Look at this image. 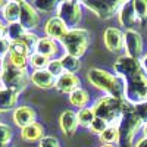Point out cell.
<instances>
[{"label": "cell", "instance_id": "cell-25", "mask_svg": "<svg viewBox=\"0 0 147 147\" xmlns=\"http://www.w3.org/2000/svg\"><path fill=\"white\" fill-rule=\"evenodd\" d=\"M99 138L103 144H118V141H119L118 125H110L109 128H106L99 136Z\"/></svg>", "mask_w": 147, "mask_h": 147}, {"label": "cell", "instance_id": "cell-2", "mask_svg": "<svg viewBox=\"0 0 147 147\" xmlns=\"http://www.w3.org/2000/svg\"><path fill=\"white\" fill-rule=\"evenodd\" d=\"M91 107L94 110L96 118L105 119L109 125H119L122 115L134 109V106L129 105L127 100L115 99L110 96H103L100 99H97Z\"/></svg>", "mask_w": 147, "mask_h": 147}, {"label": "cell", "instance_id": "cell-4", "mask_svg": "<svg viewBox=\"0 0 147 147\" xmlns=\"http://www.w3.org/2000/svg\"><path fill=\"white\" fill-rule=\"evenodd\" d=\"M124 81H125V100L129 105L138 106L147 103V74L144 72L143 68L124 78Z\"/></svg>", "mask_w": 147, "mask_h": 147}, {"label": "cell", "instance_id": "cell-47", "mask_svg": "<svg viewBox=\"0 0 147 147\" xmlns=\"http://www.w3.org/2000/svg\"><path fill=\"white\" fill-rule=\"evenodd\" d=\"M0 124H2V118H0Z\"/></svg>", "mask_w": 147, "mask_h": 147}, {"label": "cell", "instance_id": "cell-31", "mask_svg": "<svg viewBox=\"0 0 147 147\" xmlns=\"http://www.w3.org/2000/svg\"><path fill=\"white\" fill-rule=\"evenodd\" d=\"M21 41L30 49V52H31V55H32V53H35V49H37V44H38L40 38H38V35H37L35 32L27 31L25 34H24V37L21 38Z\"/></svg>", "mask_w": 147, "mask_h": 147}, {"label": "cell", "instance_id": "cell-24", "mask_svg": "<svg viewBox=\"0 0 147 147\" xmlns=\"http://www.w3.org/2000/svg\"><path fill=\"white\" fill-rule=\"evenodd\" d=\"M88 100H90L88 93L85 91V90H82V88H78L77 91H74V93L69 94V102H71V105L77 106V107H80V109H84L85 106H87Z\"/></svg>", "mask_w": 147, "mask_h": 147}, {"label": "cell", "instance_id": "cell-5", "mask_svg": "<svg viewBox=\"0 0 147 147\" xmlns=\"http://www.w3.org/2000/svg\"><path fill=\"white\" fill-rule=\"evenodd\" d=\"M144 125V122L140 119V116L136 113V106L134 109L128 110L122 115L121 121H119V141H118V147H134V138H136L138 129H141Z\"/></svg>", "mask_w": 147, "mask_h": 147}, {"label": "cell", "instance_id": "cell-46", "mask_svg": "<svg viewBox=\"0 0 147 147\" xmlns=\"http://www.w3.org/2000/svg\"><path fill=\"white\" fill-rule=\"evenodd\" d=\"M0 147H6V146H2V144H0Z\"/></svg>", "mask_w": 147, "mask_h": 147}, {"label": "cell", "instance_id": "cell-28", "mask_svg": "<svg viewBox=\"0 0 147 147\" xmlns=\"http://www.w3.org/2000/svg\"><path fill=\"white\" fill-rule=\"evenodd\" d=\"M134 9H136L140 27L144 28L147 25V0H134Z\"/></svg>", "mask_w": 147, "mask_h": 147}, {"label": "cell", "instance_id": "cell-26", "mask_svg": "<svg viewBox=\"0 0 147 147\" xmlns=\"http://www.w3.org/2000/svg\"><path fill=\"white\" fill-rule=\"evenodd\" d=\"M25 32H27V30L24 28L19 22L10 24V25H7V40L10 43L21 41V38L24 37V34H25Z\"/></svg>", "mask_w": 147, "mask_h": 147}, {"label": "cell", "instance_id": "cell-9", "mask_svg": "<svg viewBox=\"0 0 147 147\" xmlns=\"http://www.w3.org/2000/svg\"><path fill=\"white\" fill-rule=\"evenodd\" d=\"M124 49L125 55L141 60L143 57V37L137 30H128L124 32Z\"/></svg>", "mask_w": 147, "mask_h": 147}, {"label": "cell", "instance_id": "cell-32", "mask_svg": "<svg viewBox=\"0 0 147 147\" xmlns=\"http://www.w3.org/2000/svg\"><path fill=\"white\" fill-rule=\"evenodd\" d=\"M12 137H13V131H12L10 125L2 122V124H0V144L7 147L12 141Z\"/></svg>", "mask_w": 147, "mask_h": 147}, {"label": "cell", "instance_id": "cell-14", "mask_svg": "<svg viewBox=\"0 0 147 147\" xmlns=\"http://www.w3.org/2000/svg\"><path fill=\"white\" fill-rule=\"evenodd\" d=\"M103 38H105V46L107 47L109 52L116 53V52H121L124 49V32L119 28L109 27L105 31Z\"/></svg>", "mask_w": 147, "mask_h": 147}, {"label": "cell", "instance_id": "cell-34", "mask_svg": "<svg viewBox=\"0 0 147 147\" xmlns=\"http://www.w3.org/2000/svg\"><path fill=\"white\" fill-rule=\"evenodd\" d=\"M110 125L107 124V122L105 121V119H100V118H96L94 121H93V124L90 125V131L93 132V134H97V136H100V134L106 129V128H109Z\"/></svg>", "mask_w": 147, "mask_h": 147}, {"label": "cell", "instance_id": "cell-36", "mask_svg": "<svg viewBox=\"0 0 147 147\" xmlns=\"http://www.w3.org/2000/svg\"><path fill=\"white\" fill-rule=\"evenodd\" d=\"M38 147H60V143H59V140L55 136H46L40 141Z\"/></svg>", "mask_w": 147, "mask_h": 147}, {"label": "cell", "instance_id": "cell-42", "mask_svg": "<svg viewBox=\"0 0 147 147\" xmlns=\"http://www.w3.org/2000/svg\"><path fill=\"white\" fill-rule=\"evenodd\" d=\"M5 5H6V2H0V12L3 10V7H5Z\"/></svg>", "mask_w": 147, "mask_h": 147}, {"label": "cell", "instance_id": "cell-16", "mask_svg": "<svg viewBox=\"0 0 147 147\" xmlns=\"http://www.w3.org/2000/svg\"><path fill=\"white\" fill-rule=\"evenodd\" d=\"M35 119H37V113L30 106H19L13 110V122L21 129L27 128L28 125L37 122Z\"/></svg>", "mask_w": 147, "mask_h": 147}, {"label": "cell", "instance_id": "cell-10", "mask_svg": "<svg viewBox=\"0 0 147 147\" xmlns=\"http://www.w3.org/2000/svg\"><path fill=\"white\" fill-rule=\"evenodd\" d=\"M21 5V18L19 24L25 28L27 31H34L40 25V13L31 3L28 2H19Z\"/></svg>", "mask_w": 147, "mask_h": 147}, {"label": "cell", "instance_id": "cell-48", "mask_svg": "<svg viewBox=\"0 0 147 147\" xmlns=\"http://www.w3.org/2000/svg\"><path fill=\"white\" fill-rule=\"evenodd\" d=\"M0 63H2V60H0Z\"/></svg>", "mask_w": 147, "mask_h": 147}, {"label": "cell", "instance_id": "cell-13", "mask_svg": "<svg viewBox=\"0 0 147 147\" xmlns=\"http://www.w3.org/2000/svg\"><path fill=\"white\" fill-rule=\"evenodd\" d=\"M138 69H141V62L137 59H132L127 55L124 56H119L116 59V62L113 65V71L118 77H121L122 80L127 78L128 75H131V74L137 72Z\"/></svg>", "mask_w": 147, "mask_h": 147}, {"label": "cell", "instance_id": "cell-21", "mask_svg": "<svg viewBox=\"0 0 147 147\" xmlns=\"http://www.w3.org/2000/svg\"><path fill=\"white\" fill-rule=\"evenodd\" d=\"M2 16L9 25L10 24L19 22V18H21V5H19V2H6V5L2 10Z\"/></svg>", "mask_w": 147, "mask_h": 147}, {"label": "cell", "instance_id": "cell-40", "mask_svg": "<svg viewBox=\"0 0 147 147\" xmlns=\"http://www.w3.org/2000/svg\"><path fill=\"white\" fill-rule=\"evenodd\" d=\"M140 62H141V68H143V69H144V72L147 74V55H144V56L141 57Z\"/></svg>", "mask_w": 147, "mask_h": 147}, {"label": "cell", "instance_id": "cell-41", "mask_svg": "<svg viewBox=\"0 0 147 147\" xmlns=\"http://www.w3.org/2000/svg\"><path fill=\"white\" fill-rule=\"evenodd\" d=\"M141 129H143V134H144V137H147V122H146V124L143 125V128H141Z\"/></svg>", "mask_w": 147, "mask_h": 147}, {"label": "cell", "instance_id": "cell-7", "mask_svg": "<svg viewBox=\"0 0 147 147\" xmlns=\"http://www.w3.org/2000/svg\"><path fill=\"white\" fill-rule=\"evenodd\" d=\"M57 15L62 19L69 30L77 28V25L82 19V3L81 2H71V0H65V2H59V6L56 9Z\"/></svg>", "mask_w": 147, "mask_h": 147}, {"label": "cell", "instance_id": "cell-17", "mask_svg": "<svg viewBox=\"0 0 147 147\" xmlns=\"http://www.w3.org/2000/svg\"><path fill=\"white\" fill-rule=\"evenodd\" d=\"M59 124H60V129L65 134V137H72L77 132L78 128V113L74 110H65L62 112L59 118Z\"/></svg>", "mask_w": 147, "mask_h": 147}, {"label": "cell", "instance_id": "cell-38", "mask_svg": "<svg viewBox=\"0 0 147 147\" xmlns=\"http://www.w3.org/2000/svg\"><path fill=\"white\" fill-rule=\"evenodd\" d=\"M136 113L140 116V119L146 124V122H147V103H143V105L136 106Z\"/></svg>", "mask_w": 147, "mask_h": 147}, {"label": "cell", "instance_id": "cell-33", "mask_svg": "<svg viewBox=\"0 0 147 147\" xmlns=\"http://www.w3.org/2000/svg\"><path fill=\"white\" fill-rule=\"evenodd\" d=\"M47 71L50 72L56 80H57L60 75H63V74H65V69H63V66H62V63H60L59 59L50 60V63H49V66H47Z\"/></svg>", "mask_w": 147, "mask_h": 147}, {"label": "cell", "instance_id": "cell-6", "mask_svg": "<svg viewBox=\"0 0 147 147\" xmlns=\"http://www.w3.org/2000/svg\"><path fill=\"white\" fill-rule=\"evenodd\" d=\"M59 44L63 49L65 55L80 59L81 56H84L85 50H87V47L90 44L88 31L84 28H72L68 31L66 37Z\"/></svg>", "mask_w": 147, "mask_h": 147}, {"label": "cell", "instance_id": "cell-20", "mask_svg": "<svg viewBox=\"0 0 147 147\" xmlns=\"http://www.w3.org/2000/svg\"><path fill=\"white\" fill-rule=\"evenodd\" d=\"M21 137L24 141L27 143H35V141H41L44 136V127L40 122H34V124L28 125L27 128H24L21 131Z\"/></svg>", "mask_w": 147, "mask_h": 147}, {"label": "cell", "instance_id": "cell-43", "mask_svg": "<svg viewBox=\"0 0 147 147\" xmlns=\"http://www.w3.org/2000/svg\"><path fill=\"white\" fill-rule=\"evenodd\" d=\"M100 147H116L115 144H103V146H100Z\"/></svg>", "mask_w": 147, "mask_h": 147}, {"label": "cell", "instance_id": "cell-35", "mask_svg": "<svg viewBox=\"0 0 147 147\" xmlns=\"http://www.w3.org/2000/svg\"><path fill=\"white\" fill-rule=\"evenodd\" d=\"M10 52L12 53H16V55H21V56H27L30 57L31 56V52H30V49L24 44L22 41H15V43H12L10 44ZM9 52V53H10Z\"/></svg>", "mask_w": 147, "mask_h": 147}, {"label": "cell", "instance_id": "cell-22", "mask_svg": "<svg viewBox=\"0 0 147 147\" xmlns=\"http://www.w3.org/2000/svg\"><path fill=\"white\" fill-rule=\"evenodd\" d=\"M18 97H19V94L3 88L0 91V112H9V110L15 109V106L18 103Z\"/></svg>", "mask_w": 147, "mask_h": 147}, {"label": "cell", "instance_id": "cell-45", "mask_svg": "<svg viewBox=\"0 0 147 147\" xmlns=\"http://www.w3.org/2000/svg\"><path fill=\"white\" fill-rule=\"evenodd\" d=\"M0 24H3V21H2V19H0Z\"/></svg>", "mask_w": 147, "mask_h": 147}, {"label": "cell", "instance_id": "cell-29", "mask_svg": "<svg viewBox=\"0 0 147 147\" xmlns=\"http://www.w3.org/2000/svg\"><path fill=\"white\" fill-rule=\"evenodd\" d=\"M49 63H50V59L43 56V55H38V53H32L30 56V66L34 69V71H43V69H47Z\"/></svg>", "mask_w": 147, "mask_h": 147}, {"label": "cell", "instance_id": "cell-15", "mask_svg": "<svg viewBox=\"0 0 147 147\" xmlns=\"http://www.w3.org/2000/svg\"><path fill=\"white\" fill-rule=\"evenodd\" d=\"M78 88H81V81L75 74L65 72L63 75H60L56 80V90L63 94H71L74 91H77Z\"/></svg>", "mask_w": 147, "mask_h": 147}, {"label": "cell", "instance_id": "cell-19", "mask_svg": "<svg viewBox=\"0 0 147 147\" xmlns=\"http://www.w3.org/2000/svg\"><path fill=\"white\" fill-rule=\"evenodd\" d=\"M60 44L52 38H49V37H43V38H40L38 44H37V49H35V53L38 55H43L46 57H49L50 60H53L57 53H59V47Z\"/></svg>", "mask_w": 147, "mask_h": 147}, {"label": "cell", "instance_id": "cell-8", "mask_svg": "<svg viewBox=\"0 0 147 147\" xmlns=\"http://www.w3.org/2000/svg\"><path fill=\"white\" fill-rule=\"evenodd\" d=\"M81 3L82 6L94 12L99 18L110 19L115 15H118V12L124 2H115V0H84Z\"/></svg>", "mask_w": 147, "mask_h": 147}, {"label": "cell", "instance_id": "cell-12", "mask_svg": "<svg viewBox=\"0 0 147 147\" xmlns=\"http://www.w3.org/2000/svg\"><path fill=\"white\" fill-rule=\"evenodd\" d=\"M118 18L121 25L124 27L127 31L128 30H136L137 25H140L136 9H134V0H128V2H124L118 12Z\"/></svg>", "mask_w": 147, "mask_h": 147}, {"label": "cell", "instance_id": "cell-11", "mask_svg": "<svg viewBox=\"0 0 147 147\" xmlns=\"http://www.w3.org/2000/svg\"><path fill=\"white\" fill-rule=\"evenodd\" d=\"M69 28L66 24L60 19L59 16H52V18H49L47 22H46V25H44V32L46 35L49 37V38H52L57 43H60L68 34Z\"/></svg>", "mask_w": 147, "mask_h": 147}, {"label": "cell", "instance_id": "cell-30", "mask_svg": "<svg viewBox=\"0 0 147 147\" xmlns=\"http://www.w3.org/2000/svg\"><path fill=\"white\" fill-rule=\"evenodd\" d=\"M32 6L38 10V13H50V12L56 10L59 6V2L56 0H37V2L32 3Z\"/></svg>", "mask_w": 147, "mask_h": 147}, {"label": "cell", "instance_id": "cell-44", "mask_svg": "<svg viewBox=\"0 0 147 147\" xmlns=\"http://www.w3.org/2000/svg\"><path fill=\"white\" fill-rule=\"evenodd\" d=\"M3 90V85H2V82H0V91H2Z\"/></svg>", "mask_w": 147, "mask_h": 147}, {"label": "cell", "instance_id": "cell-37", "mask_svg": "<svg viewBox=\"0 0 147 147\" xmlns=\"http://www.w3.org/2000/svg\"><path fill=\"white\" fill-rule=\"evenodd\" d=\"M10 41L7 38H0V60H3L5 57L9 56L10 52Z\"/></svg>", "mask_w": 147, "mask_h": 147}, {"label": "cell", "instance_id": "cell-39", "mask_svg": "<svg viewBox=\"0 0 147 147\" xmlns=\"http://www.w3.org/2000/svg\"><path fill=\"white\" fill-rule=\"evenodd\" d=\"M134 147H147V137L140 138V140L136 143V146H134Z\"/></svg>", "mask_w": 147, "mask_h": 147}, {"label": "cell", "instance_id": "cell-27", "mask_svg": "<svg viewBox=\"0 0 147 147\" xmlns=\"http://www.w3.org/2000/svg\"><path fill=\"white\" fill-rule=\"evenodd\" d=\"M96 119V115H94V110L93 107H84V109H80L78 112V124L84 128H90V125L93 124V121Z\"/></svg>", "mask_w": 147, "mask_h": 147}, {"label": "cell", "instance_id": "cell-3", "mask_svg": "<svg viewBox=\"0 0 147 147\" xmlns=\"http://www.w3.org/2000/svg\"><path fill=\"white\" fill-rule=\"evenodd\" d=\"M30 75L25 69H19L12 65L9 57H5L0 63V82L3 88L10 90L16 94H21L30 82Z\"/></svg>", "mask_w": 147, "mask_h": 147}, {"label": "cell", "instance_id": "cell-23", "mask_svg": "<svg viewBox=\"0 0 147 147\" xmlns=\"http://www.w3.org/2000/svg\"><path fill=\"white\" fill-rule=\"evenodd\" d=\"M59 60L62 63L65 72H68V74H75L77 75V72L81 69V60L78 57H74L69 55H62L59 57Z\"/></svg>", "mask_w": 147, "mask_h": 147}, {"label": "cell", "instance_id": "cell-1", "mask_svg": "<svg viewBox=\"0 0 147 147\" xmlns=\"http://www.w3.org/2000/svg\"><path fill=\"white\" fill-rule=\"evenodd\" d=\"M87 80L93 87L105 91L107 96L125 100V81L116 74H110L99 68H91L87 72Z\"/></svg>", "mask_w": 147, "mask_h": 147}, {"label": "cell", "instance_id": "cell-18", "mask_svg": "<svg viewBox=\"0 0 147 147\" xmlns=\"http://www.w3.org/2000/svg\"><path fill=\"white\" fill-rule=\"evenodd\" d=\"M31 82L38 88H44V90H49V88H56V78L52 75L47 69H43V71H32L31 72Z\"/></svg>", "mask_w": 147, "mask_h": 147}]
</instances>
